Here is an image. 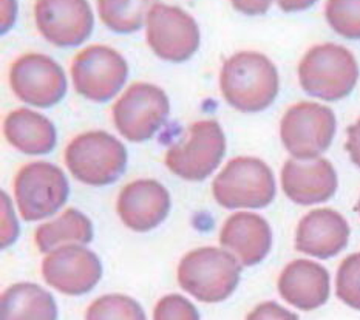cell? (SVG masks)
Here are the masks:
<instances>
[{"mask_svg":"<svg viewBox=\"0 0 360 320\" xmlns=\"http://www.w3.org/2000/svg\"><path fill=\"white\" fill-rule=\"evenodd\" d=\"M45 282L67 295L90 293L103 277L98 255L81 245H64L53 249L42 263Z\"/></svg>","mask_w":360,"mask_h":320,"instance_id":"obj_14","label":"cell"},{"mask_svg":"<svg viewBox=\"0 0 360 320\" xmlns=\"http://www.w3.org/2000/svg\"><path fill=\"white\" fill-rule=\"evenodd\" d=\"M347 151L351 161L360 169V118L347 130Z\"/></svg>","mask_w":360,"mask_h":320,"instance_id":"obj_31","label":"cell"},{"mask_svg":"<svg viewBox=\"0 0 360 320\" xmlns=\"http://www.w3.org/2000/svg\"><path fill=\"white\" fill-rule=\"evenodd\" d=\"M10 85L20 101L49 108L64 99L67 77L56 60L45 54H23L10 68Z\"/></svg>","mask_w":360,"mask_h":320,"instance_id":"obj_12","label":"cell"},{"mask_svg":"<svg viewBox=\"0 0 360 320\" xmlns=\"http://www.w3.org/2000/svg\"><path fill=\"white\" fill-rule=\"evenodd\" d=\"M226 153V136L220 124L212 120L192 124L183 143L172 146L166 153V166L172 174L189 181H201L214 174Z\"/></svg>","mask_w":360,"mask_h":320,"instance_id":"obj_8","label":"cell"},{"mask_svg":"<svg viewBox=\"0 0 360 320\" xmlns=\"http://www.w3.org/2000/svg\"><path fill=\"white\" fill-rule=\"evenodd\" d=\"M220 243L243 267H254L269 254L272 232L263 217L252 212L231 215L220 232Z\"/></svg>","mask_w":360,"mask_h":320,"instance_id":"obj_18","label":"cell"},{"mask_svg":"<svg viewBox=\"0 0 360 320\" xmlns=\"http://www.w3.org/2000/svg\"><path fill=\"white\" fill-rule=\"evenodd\" d=\"M0 320H58V307L39 285L15 283L2 294Z\"/></svg>","mask_w":360,"mask_h":320,"instance_id":"obj_21","label":"cell"},{"mask_svg":"<svg viewBox=\"0 0 360 320\" xmlns=\"http://www.w3.org/2000/svg\"><path fill=\"white\" fill-rule=\"evenodd\" d=\"M286 197L302 206L317 205L334 197L339 179L333 164L323 158L288 160L281 169Z\"/></svg>","mask_w":360,"mask_h":320,"instance_id":"obj_15","label":"cell"},{"mask_svg":"<svg viewBox=\"0 0 360 320\" xmlns=\"http://www.w3.org/2000/svg\"><path fill=\"white\" fill-rule=\"evenodd\" d=\"M0 203H2V241H0V246L2 249L11 246L15 240L19 237V223L18 218L14 215L11 200L6 193H0Z\"/></svg>","mask_w":360,"mask_h":320,"instance_id":"obj_28","label":"cell"},{"mask_svg":"<svg viewBox=\"0 0 360 320\" xmlns=\"http://www.w3.org/2000/svg\"><path fill=\"white\" fill-rule=\"evenodd\" d=\"M220 89L223 98L238 112H263L278 95V72L264 54L240 51L223 64Z\"/></svg>","mask_w":360,"mask_h":320,"instance_id":"obj_1","label":"cell"},{"mask_svg":"<svg viewBox=\"0 0 360 320\" xmlns=\"http://www.w3.org/2000/svg\"><path fill=\"white\" fill-rule=\"evenodd\" d=\"M357 212H359V215H360V198H359V201H357Z\"/></svg>","mask_w":360,"mask_h":320,"instance_id":"obj_34","label":"cell"},{"mask_svg":"<svg viewBox=\"0 0 360 320\" xmlns=\"http://www.w3.org/2000/svg\"><path fill=\"white\" fill-rule=\"evenodd\" d=\"M156 4L158 0H98V13L108 30L129 34L146 25Z\"/></svg>","mask_w":360,"mask_h":320,"instance_id":"obj_23","label":"cell"},{"mask_svg":"<svg viewBox=\"0 0 360 320\" xmlns=\"http://www.w3.org/2000/svg\"><path fill=\"white\" fill-rule=\"evenodd\" d=\"M68 193L65 174L51 162H30L14 179L15 203L25 222H39L56 214L67 203Z\"/></svg>","mask_w":360,"mask_h":320,"instance_id":"obj_6","label":"cell"},{"mask_svg":"<svg viewBox=\"0 0 360 320\" xmlns=\"http://www.w3.org/2000/svg\"><path fill=\"white\" fill-rule=\"evenodd\" d=\"M147 44L156 56L167 62L189 60L200 49L198 23L183 8L156 4L146 22Z\"/></svg>","mask_w":360,"mask_h":320,"instance_id":"obj_11","label":"cell"},{"mask_svg":"<svg viewBox=\"0 0 360 320\" xmlns=\"http://www.w3.org/2000/svg\"><path fill=\"white\" fill-rule=\"evenodd\" d=\"M4 132L8 143L28 155L50 153L58 143L56 127L53 122L28 108H18L8 113Z\"/></svg>","mask_w":360,"mask_h":320,"instance_id":"obj_20","label":"cell"},{"mask_svg":"<svg viewBox=\"0 0 360 320\" xmlns=\"http://www.w3.org/2000/svg\"><path fill=\"white\" fill-rule=\"evenodd\" d=\"M18 18V2L15 0H2V34L8 33Z\"/></svg>","mask_w":360,"mask_h":320,"instance_id":"obj_32","label":"cell"},{"mask_svg":"<svg viewBox=\"0 0 360 320\" xmlns=\"http://www.w3.org/2000/svg\"><path fill=\"white\" fill-rule=\"evenodd\" d=\"M335 293L343 303L360 311V252L342 260L335 277Z\"/></svg>","mask_w":360,"mask_h":320,"instance_id":"obj_26","label":"cell"},{"mask_svg":"<svg viewBox=\"0 0 360 320\" xmlns=\"http://www.w3.org/2000/svg\"><path fill=\"white\" fill-rule=\"evenodd\" d=\"M170 103L164 90L147 82H136L124 91L113 105V121L120 134L133 143L155 136L167 121Z\"/></svg>","mask_w":360,"mask_h":320,"instance_id":"obj_9","label":"cell"},{"mask_svg":"<svg viewBox=\"0 0 360 320\" xmlns=\"http://www.w3.org/2000/svg\"><path fill=\"white\" fill-rule=\"evenodd\" d=\"M338 121L330 107L299 103L289 107L280 122V136L286 151L297 160L319 158L331 146Z\"/></svg>","mask_w":360,"mask_h":320,"instance_id":"obj_7","label":"cell"},{"mask_svg":"<svg viewBox=\"0 0 360 320\" xmlns=\"http://www.w3.org/2000/svg\"><path fill=\"white\" fill-rule=\"evenodd\" d=\"M278 293L302 311L317 309L330 297V272L316 262L294 260L281 271Z\"/></svg>","mask_w":360,"mask_h":320,"instance_id":"obj_19","label":"cell"},{"mask_svg":"<svg viewBox=\"0 0 360 320\" xmlns=\"http://www.w3.org/2000/svg\"><path fill=\"white\" fill-rule=\"evenodd\" d=\"M34 238L41 252H51L64 245H87L93 240V224L81 210L72 207L56 220L39 226Z\"/></svg>","mask_w":360,"mask_h":320,"instance_id":"obj_22","label":"cell"},{"mask_svg":"<svg viewBox=\"0 0 360 320\" xmlns=\"http://www.w3.org/2000/svg\"><path fill=\"white\" fill-rule=\"evenodd\" d=\"M241 267L232 252L220 248H200L186 254L178 267L184 291L206 303L223 302L237 290Z\"/></svg>","mask_w":360,"mask_h":320,"instance_id":"obj_2","label":"cell"},{"mask_svg":"<svg viewBox=\"0 0 360 320\" xmlns=\"http://www.w3.org/2000/svg\"><path fill=\"white\" fill-rule=\"evenodd\" d=\"M299 81L308 95L340 101L354 90L359 65L354 54L338 44L312 46L299 64Z\"/></svg>","mask_w":360,"mask_h":320,"instance_id":"obj_3","label":"cell"},{"mask_svg":"<svg viewBox=\"0 0 360 320\" xmlns=\"http://www.w3.org/2000/svg\"><path fill=\"white\" fill-rule=\"evenodd\" d=\"M34 20L45 41L64 49L84 44L95 27L87 0H36Z\"/></svg>","mask_w":360,"mask_h":320,"instance_id":"obj_13","label":"cell"},{"mask_svg":"<svg viewBox=\"0 0 360 320\" xmlns=\"http://www.w3.org/2000/svg\"><path fill=\"white\" fill-rule=\"evenodd\" d=\"M349 236V224L338 210L314 209L297 226L295 248L303 254L326 260L347 248Z\"/></svg>","mask_w":360,"mask_h":320,"instance_id":"obj_17","label":"cell"},{"mask_svg":"<svg viewBox=\"0 0 360 320\" xmlns=\"http://www.w3.org/2000/svg\"><path fill=\"white\" fill-rule=\"evenodd\" d=\"M85 320H147L136 300L122 294H108L89 307Z\"/></svg>","mask_w":360,"mask_h":320,"instance_id":"obj_24","label":"cell"},{"mask_svg":"<svg viewBox=\"0 0 360 320\" xmlns=\"http://www.w3.org/2000/svg\"><path fill=\"white\" fill-rule=\"evenodd\" d=\"M153 320H200V314L183 295L170 294L156 303Z\"/></svg>","mask_w":360,"mask_h":320,"instance_id":"obj_27","label":"cell"},{"mask_svg":"<svg viewBox=\"0 0 360 320\" xmlns=\"http://www.w3.org/2000/svg\"><path fill=\"white\" fill-rule=\"evenodd\" d=\"M246 320H299V317L276 302H264L250 311Z\"/></svg>","mask_w":360,"mask_h":320,"instance_id":"obj_29","label":"cell"},{"mask_svg":"<svg viewBox=\"0 0 360 320\" xmlns=\"http://www.w3.org/2000/svg\"><path fill=\"white\" fill-rule=\"evenodd\" d=\"M317 0H277L278 8L285 13L304 11L314 5Z\"/></svg>","mask_w":360,"mask_h":320,"instance_id":"obj_33","label":"cell"},{"mask_svg":"<svg viewBox=\"0 0 360 320\" xmlns=\"http://www.w3.org/2000/svg\"><path fill=\"white\" fill-rule=\"evenodd\" d=\"M129 65L121 54L105 45H90L73 59L72 77L76 91L95 103H107L124 87Z\"/></svg>","mask_w":360,"mask_h":320,"instance_id":"obj_10","label":"cell"},{"mask_svg":"<svg viewBox=\"0 0 360 320\" xmlns=\"http://www.w3.org/2000/svg\"><path fill=\"white\" fill-rule=\"evenodd\" d=\"M116 210L127 228L148 232L166 220L170 195L156 179H136L121 191Z\"/></svg>","mask_w":360,"mask_h":320,"instance_id":"obj_16","label":"cell"},{"mask_svg":"<svg viewBox=\"0 0 360 320\" xmlns=\"http://www.w3.org/2000/svg\"><path fill=\"white\" fill-rule=\"evenodd\" d=\"M325 18L339 36L360 39V0H326Z\"/></svg>","mask_w":360,"mask_h":320,"instance_id":"obj_25","label":"cell"},{"mask_svg":"<svg viewBox=\"0 0 360 320\" xmlns=\"http://www.w3.org/2000/svg\"><path fill=\"white\" fill-rule=\"evenodd\" d=\"M65 164L76 179L89 186L115 183L127 167V151L103 130L76 136L65 149Z\"/></svg>","mask_w":360,"mask_h":320,"instance_id":"obj_5","label":"cell"},{"mask_svg":"<svg viewBox=\"0 0 360 320\" xmlns=\"http://www.w3.org/2000/svg\"><path fill=\"white\" fill-rule=\"evenodd\" d=\"M212 193L226 209H262L276 198L277 186L268 164L252 157H238L217 175Z\"/></svg>","mask_w":360,"mask_h":320,"instance_id":"obj_4","label":"cell"},{"mask_svg":"<svg viewBox=\"0 0 360 320\" xmlns=\"http://www.w3.org/2000/svg\"><path fill=\"white\" fill-rule=\"evenodd\" d=\"M231 4L238 13L246 15H262L269 11L274 0H231Z\"/></svg>","mask_w":360,"mask_h":320,"instance_id":"obj_30","label":"cell"}]
</instances>
